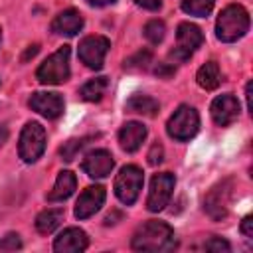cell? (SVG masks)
Wrapping results in <instances>:
<instances>
[{"label":"cell","mask_w":253,"mask_h":253,"mask_svg":"<svg viewBox=\"0 0 253 253\" xmlns=\"http://www.w3.org/2000/svg\"><path fill=\"white\" fill-rule=\"evenodd\" d=\"M210 113H211V119L217 126H229L239 117V101L231 93L219 95L213 99Z\"/></svg>","instance_id":"cell-13"},{"label":"cell","mask_w":253,"mask_h":253,"mask_svg":"<svg viewBox=\"0 0 253 253\" xmlns=\"http://www.w3.org/2000/svg\"><path fill=\"white\" fill-rule=\"evenodd\" d=\"M166 130L174 140H180V142L194 138L196 132L200 130V115H198V111L194 107H190V105H180L174 111V115L168 119Z\"/></svg>","instance_id":"cell-4"},{"label":"cell","mask_w":253,"mask_h":253,"mask_svg":"<svg viewBox=\"0 0 253 253\" xmlns=\"http://www.w3.org/2000/svg\"><path fill=\"white\" fill-rule=\"evenodd\" d=\"M154 73H156L158 77L168 79L170 75H174V73H176V67H174V63H158V65H156V69H154Z\"/></svg>","instance_id":"cell-30"},{"label":"cell","mask_w":253,"mask_h":253,"mask_svg":"<svg viewBox=\"0 0 253 253\" xmlns=\"http://www.w3.org/2000/svg\"><path fill=\"white\" fill-rule=\"evenodd\" d=\"M231 190H233V180L225 178L217 182L204 198V211L213 219L219 221L227 215L229 211V200H231Z\"/></svg>","instance_id":"cell-8"},{"label":"cell","mask_w":253,"mask_h":253,"mask_svg":"<svg viewBox=\"0 0 253 253\" xmlns=\"http://www.w3.org/2000/svg\"><path fill=\"white\" fill-rule=\"evenodd\" d=\"M87 142H89V138H71V140L63 142V146L59 148V156H61V160L71 162V160L77 156V152H79Z\"/></svg>","instance_id":"cell-26"},{"label":"cell","mask_w":253,"mask_h":253,"mask_svg":"<svg viewBox=\"0 0 253 253\" xmlns=\"http://www.w3.org/2000/svg\"><path fill=\"white\" fill-rule=\"evenodd\" d=\"M75 188H77V178H75V174L69 172V170H61V172L57 174V180H55L51 192L47 194V200H49V202H63V200H67V198L75 192Z\"/></svg>","instance_id":"cell-19"},{"label":"cell","mask_w":253,"mask_h":253,"mask_svg":"<svg viewBox=\"0 0 253 253\" xmlns=\"http://www.w3.org/2000/svg\"><path fill=\"white\" fill-rule=\"evenodd\" d=\"M150 63H152V51L150 49H140L134 55L126 57L123 67L126 71H144V69H148Z\"/></svg>","instance_id":"cell-23"},{"label":"cell","mask_w":253,"mask_h":253,"mask_svg":"<svg viewBox=\"0 0 253 253\" xmlns=\"http://www.w3.org/2000/svg\"><path fill=\"white\" fill-rule=\"evenodd\" d=\"M174 186H176L174 174H170V172L154 174L152 180H150V190H148V200H146L148 211H154V213L162 211L168 206L170 198H172Z\"/></svg>","instance_id":"cell-9"},{"label":"cell","mask_w":253,"mask_h":253,"mask_svg":"<svg viewBox=\"0 0 253 253\" xmlns=\"http://www.w3.org/2000/svg\"><path fill=\"white\" fill-rule=\"evenodd\" d=\"M142 170L134 164H126L119 170L117 178H115V194L117 198L125 204V206H132L142 190Z\"/></svg>","instance_id":"cell-6"},{"label":"cell","mask_w":253,"mask_h":253,"mask_svg":"<svg viewBox=\"0 0 253 253\" xmlns=\"http://www.w3.org/2000/svg\"><path fill=\"white\" fill-rule=\"evenodd\" d=\"M126 113H134V115H142V117H156L160 111V103L144 93H134L126 99L125 103Z\"/></svg>","instance_id":"cell-18"},{"label":"cell","mask_w":253,"mask_h":253,"mask_svg":"<svg viewBox=\"0 0 253 253\" xmlns=\"http://www.w3.org/2000/svg\"><path fill=\"white\" fill-rule=\"evenodd\" d=\"M38 51H40V45H38V43H34V45H30V47H28V49H26V53H24V55H22V61H24V63H26V61H28V59H30V57H34V55H36V53H38Z\"/></svg>","instance_id":"cell-33"},{"label":"cell","mask_w":253,"mask_h":253,"mask_svg":"<svg viewBox=\"0 0 253 253\" xmlns=\"http://www.w3.org/2000/svg\"><path fill=\"white\" fill-rule=\"evenodd\" d=\"M130 247L134 251H172L176 247L174 229L160 219H148L132 235Z\"/></svg>","instance_id":"cell-1"},{"label":"cell","mask_w":253,"mask_h":253,"mask_svg":"<svg viewBox=\"0 0 253 253\" xmlns=\"http://www.w3.org/2000/svg\"><path fill=\"white\" fill-rule=\"evenodd\" d=\"M202 42H204L202 30L196 24L182 22L176 30V47L170 51V59L174 63H182L190 59V55L202 45Z\"/></svg>","instance_id":"cell-7"},{"label":"cell","mask_w":253,"mask_h":253,"mask_svg":"<svg viewBox=\"0 0 253 253\" xmlns=\"http://www.w3.org/2000/svg\"><path fill=\"white\" fill-rule=\"evenodd\" d=\"M245 99H247V109L251 111L253 107H251V81L245 85Z\"/></svg>","instance_id":"cell-35"},{"label":"cell","mask_w":253,"mask_h":253,"mask_svg":"<svg viewBox=\"0 0 253 253\" xmlns=\"http://www.w3.org/2000/svg\"><path fill=\"white\" fill-rule=\"evenodd\" d=\"M162 156H164V148H162V144H160V142H154V144L150 146L148 154H146L148 164H150V166H158V164L162 162Z\"/></svg>","instance_id":"cell-29"},{"label":"cell","mask_w":253,"mask_h":253,"mask_svg":"<svg viewBox=\"0 0 253 253\" xmlns=\"http://www.w3.org/2000/svg\"><path fill=\"white\" fill-rule=\"evenodd\" d=\"M105 198H107V192L103 186H89L87 190H83L77 198V204H75V217L77 219H87L91 215H95L101 206L105 204Z\"/></svg>","instance_id":"cell-11"},{"label":"cell","mask_w":253,"mask_h":253,"mask_svg":"<svg viewBox=\"0 0 253 253\" xmlns=\"http://www.w3.org/2000/svg\"><path fill=\"white\" fill-rule=\"evenodd\" d=\"M22 247V239L18 233H6L0 239V251H16Z\"/></svg>","instance_id":"cell-28"},{"label":"cell","mask_w":253,"mask_h":253,"mask_svg":"<svg viewBox=\"0 0 253 253\" xmlns=\"http://www.w3.org/2000/svg\"><path fill=\"white\" fill-rule=\"evenodd\" d=\"M204 249H206V251H211V253H229V251H231V245H229L223 237L213 235V237H210V239L204 243Z\"/></svg>","instance_id":"cell-27"},{"label":"cell","mask_w":253,"mask_h":253,"mask_svg":"<svg viewBox=\"0 0 253 253\" xmlns=\"http://www.w3.org/2000/svg\"><path fill=\"white\" fill-rule=\"evenodd\" d=\"M111 47V42L105 36H87L79 42V59L81 63H85V67L89 69H101L105 55Z\"/></svg>","instance_id":"cell-10"},{"label":"cell","mask_w":253,"mask_h":253,"mask_svg":"<svg viewBox=\"0 0 253 253\" xmlns=\"http://www.w3.org/2000/svg\"><path fill=\"white\" fill-rule=\"evenodd\" d=\"M28 105L40 113L45 119H57L63 113V97L59 93H47V91H36L32 93Z\"/></svg>","instance_id":"cell-14"},{"label":"cell","mask_w":253,"mask_h":253,"mask_svg":"<svg viewBox=\"0 0 253 253\" xmlns=\"http://www.w3.org/2000/svg\"><path fill=\"white\" fill-rule=\"evenodd\" d=\"M87 247H89V237L79 227H67V229H63L55 237V241H53V249L57 253H81Z\"/></svg>","instance_id":"cell-15"},{"label":"cell","mask_w":253,"mask_h":253,"mask_svg":"<svg viewBox=\"0 0 253 253\" xmlns=\"http://www.w3.org/2000/svg\"><path fill=\"white\" fill-rule=\"evenodd\" d=\"M81 28H83V16L73 8L59 12L51 22V32L59 36H75L81 32Z\"/></svg>","instance_id":"cell-17"},{"label":"cell","mask_w":253,"mask_h":253,"mask_svg":"<svg viewBox=\"0 0 253 253\" xmlns=\"http://www.w3.org/2000/svg\"><path fill=\"white\" fill-rule=\"evenodd\" d=\"M144 138H146V126L136 121L125 123L119 130V144L125 152H136L142 146Z\"/></svg>","instance_id":"cell-16"},{"label":"cell","mask_w":253,"mask_h":253,"mask_svg":"<svg viewBox=\"0 0 253 253\" xmlns=\"http://www.w3.org/2000/svg\"><path fill=\"white\" fill-rule=\"evenodd\" d=\"M0 42H2V30H0Z\"/></svg>","instance_id":"cell-37"},{"label":"cell","mask_w":253,"mask_h":253,"mask_svg":"<svg viewBox=\"0 0 253 253\" xmlns=\"http://www.w3.org/2000/svg\"><path fill=\"white\" fill-rule=\"evenodd\" d=\"M6 138H8V130H6V126L0 125V146L6 142Z\"/></svg>","instance_id":"cell-36"},{"label":"cell","mask_w":253,"mask_h":253,"mask_svg":"<svg viewBox=\"0 0 253 253\" xmlns=\"http://www.w3.org/2000/svg\"><path fill=\"white\" fill-rule=\"evenodd\" d=\"M63 221V210L55 208V210H43L38 217H36V229L43 235L55 231L59 227V223Z\"/></svg>","instance_id":"cell-21"},{"label":"cell","mask_w":253,"mask_h":253,"mask_svg":"<svg viewBox=\"0 0 253 253\" xmlns=\"http://www.w3.org/2000/svg\"><path fill=\"white\" fill-rule=\"evenodd\" d=\"M134 4L140 6V8H144V10H150V12H156L162 6L160 0H134Z\"/></svg>","instance_id":"cell-31"},{"label":"cell","mask_w":253,"mask_h":253,"mask_svg":"<svg viewBox=\"0 0 253 253\" xmlns=\"http://www.w3.org/2000/svg\"><path fill=\"white\" fill-rule=\"evenodd\" d=\"M213 2L215 0H182L180 6L186 14L190 16H198V18H206L211 8H213Z\"/></svg>","instance_id":"cell-24"},{"label":"cell","mask_w":253,"mask_h":253,"mask_svg":"<svg viewBox=\"0 0 253 253\" xmlns=\"http://www.w3.org/2000/svg\"><path fill=\"white\" fill-rule=\"evenodd\" d=\"M196 81H198V85H200L202 89H206V91H213V89H217L219 83H221V71H219V65H217L215 61H208V63H204V65L198 69V73H196Z\"/></svg>","instance_id":"cell-20"},{"label":"cell","mask_w":253,"mask_h":253,"mask_svg":"<svg viewBox=\"0 0 253 253\" xmlns=\"http://www.w3.org/2000/svg\"><path fill=\"white\" fill-rule=\"evenodd\" d=\"M69 55H71V49L69 45H63L59 47L55 53H51L36 71V79L43 85H59V83H65L71 75V69H69Z\"/></svg>","instance_id":"cell-3"},{"label":"cell","mask_w":253,"mask_h":253,"mask_svg":"<svg viewBox=\"0 0 253 253\" xmlns=\"http://www.w3.org/2000/svg\"><path fill=\"white\" fill-rule=\"evenodd\" d=\"M249 24H251L249 12L241 4H229L217 16L215 38L219 42H225V43L237 42L249 32Z\"/></svg>","instance_id":"cell-2"},{"label":"cell","mask_w":253,"mask_h":253,"mask_svg":"<svg viewBox=\"0 0 253 253\" xmlns=\"http://www.w3.org/2000/svg\"><path fill=\"white\" fill-rule=\"evenodd\" d=\"M144 38L150 42V43H160L166 36V26L162 20H150L144 24V30H142Z\"/></svg>","instance_id":"cell-25"},{"label":"cell","mask_w":253,"mask_h":253,"mask_svg":"<svg viewBox=\"0 0 253 253\" xmlns=\"http://www.w3.org/2000/svg\"><path fill=\"white\" fill-rule=\"evenodd\" d=\"M81 168L89 178H105L115 168V158L109 150L97 148V150H91L89 154H85Z\"/></svg>","instance_id":"cell-12"},{"label":"cell","mask_w":253,"mask_h":253,"mask_svg":"<svg viewBox=\"0 0 253 253\" xmlns=\"http://www.w3.org/2000/svg\"><path fill=\"white\" fill-rule=\"evenodd\" d=\"M87 4H91V6H97V8H101V6H109V4H115L117 0H85Z\"/></svg>","instance_id":"cell-34"},{"label":"cell","mask_w":253,"mask_h":253,"mask_svg":"<svg viewBox=\"0 0 253 253\" xmlns=\"http://www.w3.org/2000/svg\"><path fill=\"white\" fill-rule=\"evenodd\" d=\"M241 233L245 237H253V215L243 217V221H241Z\"/></svg>","instance_id":"cell-32"},{"label":"cell","mask_w":253,"mask_h":253,"mask_svg":"<svg viewBox=\"0 0 253 253\" xmlns=\"http://www.w3.org/2000/svg\"><path fill=\"white\" fill-rule=\"evenodd\" d=\"M45 150V130L40 123L30 121L20 132V142H18V154L24 162L32 164L36 162Z\"/></svg>","instance_id":"cell-5"},{"label":"cell","mask_w":253,"mask_h":253,"mask_svg":"<svg viewBox=\"0 0 253 253\" xmlns=\"http://www.w3.org/2000/svg\"><path fill=\"white\" fill-rule=\"evenodd\" d=\"M109 87V79L107 77H95V79H89L81 89H79V95L89 101V103H97L103 99L105 91Z\"/></svg>","instance_id":"cell-22"}]
</instances>
